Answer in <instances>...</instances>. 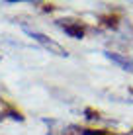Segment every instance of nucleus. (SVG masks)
I'll use <instances>...</instances> for the list:
<instances>
[{
    "mask_svg": "<svg viewBox=\"0 0 133 135\" xmlns=\"http://www.w3.org/2000/svg\"><path fill=\"white\" fill-rule=\"evenodd\" d=\"M57 24L68 37H72V39H82V37H84V27H82L80 24H76V22H72V20H59Z\"/></svg>",
    "mask_w": 133,
    "mask_h": 135,
    "instance_id": "nucleus-2",
    "label": "nucleus"
},
{
    "mask_svg": "<svg viewBox=\"0 0 133 135\" xmlns=\"http://www.w3.org/2000/svg\"><path fill=\"white\" fill-rule=\"evenodd\" d=\"M27 35L29 37H33L37 43H41L45 49L49 51V53H55V55H59V57H67V49L63 47V45H59L57 41H53L51 37H47V35H43V33H39V31H31V30H27Z\"/></svg>",
    "mask_w": 133,
    "mask_h": 135,
    "instance_id": "nucleus-1",
    "label": "nucleus"
},
{
    "mask_svg": "<svg viewBox=\"0 0 133 135\" xmlns=\"http://www.w3.org/2000/svg\"><path fill=\"white\" fill-rule=\"evenodd\" d=\"M82 135H104L102 131H94V129H80Z\"/></svg>",
    "mask_w": 133,
    "mask_h": 135,
    "instance_id": "nucleus-4",
    "label": "nucleus"
},
{
    "mask_svg": "<svg viewBox=\"0 0 133 135\" xmlns=\"http://www.w3.org/2000/svg\"><path fill=\"white\" fill-rule=\"evenodd\" d=\"M104 55H106V57H108L112 63L120 65V67L123 69V71L133 73V59H127V57H123V55H120V53H112V51H106Z\"/></svg>",
    "mask_w": 133,
    "mask_h": 135,
    "instance_id": "nucleus-3",
    "label": "nucleus"
}]
</instances>
